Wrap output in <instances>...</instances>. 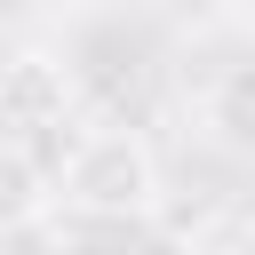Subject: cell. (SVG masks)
Returning a JSON list of instances; mask_svg holds the SVG:
<instances>
[{"instance_id":"1","label":"cell","mask_w":255,"mask_h":255,"mask_svg":"<svg viewBox=\"0 0 255 255\" xmlns=\"http://www.w3.org/2000/svg\"><path fill=\"white\" fill-rule=\"evenodd\" d=\"M64 207L88 215V223H135L159 207V159L135 128H96L64 151V175H56Z\"/></svg>"},{"instance_id":"2","label":"cell","mask_w":255,"mask_h":255,"mask_svg":"<svg viewBox=\"0 0 255 255\" xmlns=\"http://www.w3.org/2000/svg\"><path fill=\"white\" fill-rule=\"evenodd\" d=\"M72 104V72L56 56H8L0 64V120L8 128H56Z\"/></svg>"},{"instance_id":"3","label":"cell","mask_w":255,"mask_h":255,"mask_svg":"<svg viewBox=\"0 0 255 255\" xmlns=\"http://www.w3.org/2000/svg\"><path fill=\"white\" fill-rule=\"evenodd\" d=\"M48 199H56V183H48V167L32 159V143H24V135H0V239L24 231V223H40Z\"/></svg>"},{"instance_id":"4","label":"cell","mask_w":255,"mask_h":255,"mask_svg":"<svg viewBox=\"0 0 255 255\" xmlns=\"http://www.w3.org/2000/svg\"><path fill=\"white\" fill-rule=\"evenodd\" d=\"M207 135L239 159H255V64H231L207 88Z\"/></svg>"},{"instance_id":"5","label":"cell","mask_w":255,"mask_h":255,"mask_svg":"<svg viewBox=\"0 0 255 255\" xmlns=\"http://www.w3.org/2000/svg\"><path fill=\"white\" fill-rule=\"evenodd\" d=\"M128 255H199V239H183V231H143Z\"/></svg>"},{"instance_id":"6","label":"cell","mask_w":255,"mask_h":255,"mask_svg":"<svg viewBox=\"0 0 255 255\" xmlns=\"http://www.w3.org/2000/svg\"><path fill=\"white\" fill-rule=\"evenodd\" d=\"M223 8H231V24H239V32L255 40V0H223Z\"/></svg>"}]
</instances>
